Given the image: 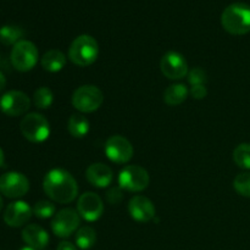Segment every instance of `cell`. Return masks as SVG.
<instances>
[{
  "label": "cell",
  "instance_id": "1",
  "mask_svg": "<svg viewBox=\"0 0 250 250\" xmlns=\"http://www.w3.org/2000/svg\"><path fill=\"white\" fill-rule=\"evenodd\" d=\"M43 189L53 202L68 204L77 198L78 185L75 177L63 168H53L45 175Z\"/></svg>",
  "mask_w": 250,
  "mask_h": 250
},
{
  "label": "cell",
  "instance_id": "2",
  "mask_svg": "<svg viewBox=\"0 0 250 250\" xmlns=\"http://www.w3.org/2000/svg\"><path fill=\"white\" fill-rule=\"evenodd\" d=\"M221 24L226 32L233 36H243L250 32V5L233 2L222 11Z\"/></svg>",
  "mask_w": 250,
  "mask_h": 250
},
{
  "label": "cell",
  "instance_id": "3",
  "mask_svg": "<svg viewBox=\"0 0 250 250\" xmlns=\"http://www.w3.org/2000/svg\"><path fill=\"white\" fill-rule=\"evenodd\" d=\"M99 55V44L89 34H81L73 39L68 49V59L72 63L85 67L97 61Z\"/></svg>",
  "mask_w": 250,
  "mask_h": 250
},
{
  "label": "cell",
  "instance_id": "4",
  "mask_svg": "<svg viewBox=\"0 0 250 250\" xmlns=\"http://www.w3.org/2000/svg\"><path fill=\"white\" fill-rule=\"evenodd\" d=\"M104 102V94L97 85H81L73 92L72 105L81 114L94 112L102 106Z\"/></svg>",
  "mask_w": 250,
  "mask_h": 250
},
{
  "label": "cell",
  "instance_id": "5",
  "mask_svg": "<svg viewBox=\"0 0 250 250\" xmlns=\"http://www.w3.org/2000/svg\"><path fill=\"white\" fill-rule=\"evenodd\" d=\"M20 129L22 136L32 143H42L50 136L49 121L43 115L37 112L26 115L20 124Z\"/></svg>",
  "mask_w": 250,
  "mask_h": 250
},
{
  "label": "cell",
  "instance_id": "6",
  "mask_svg": "<svg viewBox=\"0 0 250 250\" xmlns=\"http://www.w3.org/2000/svg\"><path fill=\"white\" fill-rule=\"evenodd\" d=\"M39 53L37 46L29 41H20L12 48L10 59L11 63L20 72H27L31 71L38 62Z\"/></svg>",
  "mask_w": 250,
  "mask_h": 250
},
{
  "label": "cell",
  "instance_id": "7",
  "mask_svg": "<svg viewBox=\"0 0 250 250\" xmlns=\"http://www.w3.org/2000/svg\"><path fill=\"white\" fill-rule=\"evenodd\" d=\"M149 182L148 171L138 165L126 166L119 175V187L128 192H142L148 187Z\"/></svg>",
  "mask_w": 250,
  "mask_h": 250
},
{
  "label": "cell",
  "instance_id": "8",
  "mask_svg": "<svg viewBox=\"0 0 250 250\" xmlns=\"http://www.w3.org/2000/svg\"><path fill=\"white\" fill-rule=\"evenodd\" d=\"M81 224V216L77 210L66 208L54 215L51 221V229L54 234L60 238H66L75 233Z\"/></svg>",
  "mask_w": 250,
  "mask_h": 250
},
{
  "label": "cell",
  "instance_id": "9",
  "mask_svg": "<svg viewBox=\"0 0 250 250\" xmlns=\"http://www.w3.org/2000/svg\"><path fill=\"white\" fill-rule=\"evenodd\" d=\"M28 190L29 181L23 173L12 171L0 176V193L6 198H21L26 195Z\"/></svg>",
  "mask_w": 250,
  "mask_h": 250
},
{
  "label": "cell",
  "instance_id": "10",
  "mask_svg": "<svg viewBox=\"0 0 250 250\" xmlns=\"http://www.w3.org/2000/svg\"><path fill=\"white\" fill-rule=\"evenodd\" d=\"M31 107L28 95L20 90H10L0 98V110L10 117L21 116Z\"/></svg>",
  "mask_w": 250,
  "mask_h": 250
},
{
  "label": "cell",
  "instance_id": "11",
  "mask_svg": "<svg viewBox=\"0 0 250 250\" xmlns=\"http://www.w3.org/2000/svg\"><path fill=\"white\" fill-rule=\"evenodd\" d=\"M104 150L107 159L116 164L128 163L133 156L134 151L131 142L125 137L119 136V134L111 136L107 139Z\"/></svg>",
  "mask_w": 250,
  "mask_h": 250
},
{
  "label": "cell",
  "instance_id": "12",
  "mask_svg": "<svg viewBox=\"0 0 250 250\" xmlns=\"http://www.w3.org/2000/svg\"><path fill=\"white\" fill-rule=\"evenodd\" d=\"M161 72L168 80H182L188 75V63L182 54L168 51L160 61Z\"/></svg>",
  "mask_w": 250,
  "mask_h": 250
},
{
  "label": "cell",
  "instance_id": "13",
  "mask_svg": "<svg viewBox=\"0 0 250 250\" xmlns=\"http://www.w3.org/2000/svg\"><path fill=\"white\" fill-rule=\"evenodd\" d=\"M77 211L85 221H97L104 212V203L94 192H85L78 198Z\"/></svg>",
  "mask_w": 250,
  "mask_h": 250
},
{
  "label": "cell",
  "instance_id": "14",
  "mask_svg": "<svg viewBox=\"0 0 250 250\" xmlns=\"http://www.w3.org/2000/svg\"><path fill=\"white\" fill-rule=\"evenodd\" d=\"M33 215V209L26 202L17 200L7 205L4 212V221L10 227H22L29 221Z\"/></svg>",
  "mask_w": 250,
  "mask_h": 250
},
{
  "label": "cell",
  "instance_id": "15",
  "mask_svg": "<svg viewBox=\"0 0 250 250\" xmlns=\"http://www.w3.org/2000/svg\"><path fill=\"white\" fill-rule=\"evenodd\" d=\"M128 212L134 221L146 224L155 217L156 210L149 198L144 195H134L128 203Z\"/></svg>",
  "mask_w": 250,
  "mask_h": 250
},
{
  "label": "cell",
  "instance_id": "16",
  "mask_svg": "<svg viewBox=\"0 0 250 250\" xmlns=\"http://www.w3.org/2000/svg\"><path fill=\"white\" fill-rule=\"evenodd\" d=\"M85 178L92 186L97 188L109 187L114 180V172L106 164L94 163L85 170Z\"/></svg>",
  "mask_w": 250,
  "mask_h": 250
},
{
  "label": "cell",
  "instance_id": "17",
  "mask_svg": "<svg viewBox=\"0 0 250 250\" xmlns=\"http://www.w3.org/2000/svg\"><path fill=\"white\" fill-rule=\"evenodd\" d=\"M22 239L27 247L43 250L49 244V234L38 225H27L22 231Z\"/></svg>",
  "mask_w": 250,
  "mask_h": 250
},
{
  "label": "cell",
  "instance_id": "18",
  "mask_svg": "<svg viewBox=\"0 0 250 250\" xmlns=\"http://www.w3.org/2000/svg\"><path fill=\"white\" fill-rule=\"evenodd\" d=\"M66 55L61 50L51 49L46 51L42 58V67L48 72H59L62 70L66 65Z\"/></svg>",
  "mask_w": 250,
  "mask_h": 250
},
{
  "label": "cell",
  "instance_id": "19",
  "mask_svg": "<svg viewBox=\"0 0 250 250\" xmlns=\"http://www.w3.org/2000/svg\"><path fill=\"white\" fill-rule=\"evenodd\" d=\"M189 90L182 83H175L168 85L164 92V102L170 106H177L181 105L188 98Z\"/></svg>",
  "mask_w": 250,
  "mask_h": 250
},
{
  "label": "cell",
  "instance_id": "20",
  "mask_svg": "<svg viewBox=\"0 0 250 250\" xmlns=\"http://www.w3.org/2000/svg\"><path fill=\"white\" fill-rule=\"evenodd\" d=\"M67 131L73 138H83L89 132V121L82 114H73L68 119Z\"/></svg>",
  "mask_w": 250,
  "mask_h": 250
},
{
  "label": "cell",
  "instance_id": "21",
  "mask_svg": "<svg viewBox=\"0 0 250 250\" xmlns=\"http://www.w3.org/2000/svg\"><path fill=\"white\" fill-rule=\"evenodd\" d=\"M97 242V232L93 227H81L76 233V244L80 249L88 250L92 248Z\"/></svg>",
  "mask_w": 250,
  "mask_h": 250
},
{
  "label": "cell",
  "instance_id": "22",
  "mask_svg": "<svg viewBox=\"0 0 250 250\" xmlns=\"http://www.w3.org/2000/svg\"><path fill=\"white\" fill-rule=\"evenodd\" d=\"M23 29L12 24H6L0 28V42L5 45H12L22 41L23 37Z\"/></svg>",
  "mask_w": 250,
  "mask_h": 250
},
{
  "label": "cell",
  "instance_id": "23",
  "mask_svg": "<svg viewBox=\"0 0 250 250\" xmlns=\"http://www.w3.org/2000/svg\"><path fill=\"white\" fill-rule=\"evenodd\" d=\"M233 161L238 167L250 170V143H242L234 148Z\"/></svg>",
  "mask_w": 250,
  "mask_h": 250
},
{
  "label": "cell",
  "instance_id": "24",
  "mask_svg": "<svg viewBox=\"0 0 250 250\" xmlns=\"http://www.w3.org/2000/svg\"><path fill=\"white\" fill-rule=\"evenodd\" d=\"M54 102V94L50 88L41 87L34 92L33 103L38 109H49Z\"/></svg>",
  "mask_w": 250,
  "mask_h": 250
},
{
  "label": "cell",
  "instance_id": "25",
  "mask_svg": "<svg viewBox=\"0 0 250 250\" xmlns=\"http://www.w3.org/2000/svg\"><path fill=\"white\" fill-rule=\"evenodd\" d=\"M56 214V207L49 200H39L33 207V215L38 219H49Z\"/></svg>",
  "mask_w": 250,
  "mask_h": 250
},
{
  "label": "cell",
  "instance_id": "26",
  "mask_svg": "<svg viewBox=\"0 0 250 250\" xmlns=\"http://www.w3.org/2000/svg\"><path fill=\"white\" fill-rule=\"evenodd\" d=\"M233 187L239 195L250 198V172H242L236 176Z\"/></svg>",
  "mask_w": 250,
  "mask_h": 250
},
{
  "label": "cell",
  "instance_id": "27",
  "mask_svg": "<svg viewBox=\"0 0 250 250\" xmlns=\"http://www.w3.org/2000/svg\"><path fill=\"white\" fill-rule=\"evenodd\" d=\"M188 82L192 85H202L205 84L208 81V75L203 68L194 67L188 72Z\"/></svg>",
  "mask_w": 250,
  "mask_h": 250
},
{
  "label": "cell",
  "instance_id": "28",
  "mask_svg": "<svg viewBox=\"0 0 250 250\" xmlns=\"http://www.w3.org/2000/svg\"><path fill=\"white\" fill-rule=\"evenodd\" d=\"M122 198H124V193H122L121 187H114L111 189L107 190L106 193V200L109 204L111 205H117L122 202Z\"/></svg>",
  "mask_w": 250,
  "mask_h": 250
},
{
  "label": "cell",
  "instance_id": "29",
  "mask_svg": "<svg viewBox=\"0 0 250 250\" xmlns=\"http://www.w3.org/2000/svg\"><path fill=\"white\" fill-rule=\"evenodd\" d=\"M189 94L192 95L194 99L202 100V99H204V98L208 95V89H207V87H205V84L193 85V87L190 88V90H189Z\"/></svg>",
  "mask_w": 250,
  "mask_h": 250
},
{
  "label": "cell",
  "instance_id": "30",
  "mask_svg": "<svg viewBox=\"0 0 250 250\" xmlns=\"http://www.w3.org/2000/svg\"><path fill=\"white\" fill-rule=\"evenodd\" d=\"M56 250H77V247L73 246L72 243H70V242H61L60 244L58 246V249Z\"/></svg>",
  "mask_w": 250,
  "mask_h": 250
},
{
  "label": "cell",
  "instance_id": "31",
  "mask_svg": "<svg viewBox=\"0 0 250 250\" xmlns=\"http://www.w3.org/2000/svg\"><path fill=\"white\" fill-rule=\"evenodd\" d=\"M5 85H6V78H5L4 73L0 72V92H1V90L4 89Z\"/></svg>",
  "mask_w": 250,
  "mask_h": 250
},
{
  "label": "cell",
  "instance_id": "32",
  "mask_svg": "<svg viewBox=\"0 0 250 250\" xmlns=\"http://www.w3.org/2000/svg\"><path fill=\"white\" fill-rule=\"evenodd\" d=\"M2 164H4V151L0 148V167L2 166Z\"/></svg>",
  "mask_w": 250,
  "mask_h": 250
},
{
  "label": "cell",
  "instance_id": "33",
  "mask_svg": "<svg viewBox=\"0 0 250 250\" xmlns=\"http://www.w3.org/2000/svg\"><path fill=\"white\" fill-rule=\"evenodd\" d=\"M2 205H4V203H2V198L0 197V212H1L2 210Z\"/></svg>",
  "mask_w": 250,
  "mask_h": 250
},
{
  "label": "cell",
  "instance_id": "34",
  "mask_svg": "<svg viewBox=\"0 0 250 250\" xmlns=\"http://www.w3.org/2000/svg\"><path fill=\"white\" fill-rule=\"evenodd\" d=\"M21 250H37V249H34V248H31V247H24V248H22Z\"/></svg>",
  "mask_w": 250,
  "mask_h": 250
}]
</instances>
